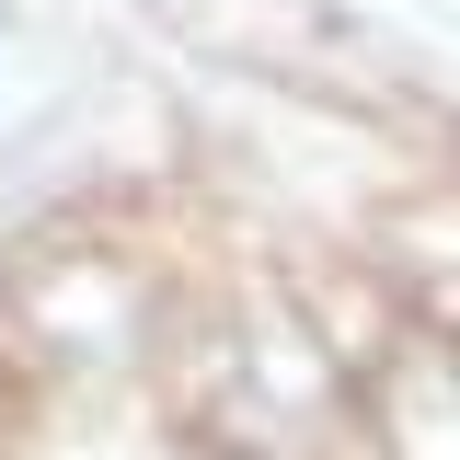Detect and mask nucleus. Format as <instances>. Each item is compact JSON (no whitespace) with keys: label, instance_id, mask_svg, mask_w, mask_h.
<instances>
[{"label":"nucleus","instance_id":"obj_1","mask_svg":"<svg viewBox=\"0 0 460 460\" xmlns=\"http://www.w3.org/2000/svg\"><path fill=\"white\" fill-rule=\"evenodd\" d=\"M402 242H414V253H438V242H460V208H402Z\"/></svg>","mask_w":460,"mask_h":460}]
</instances>
